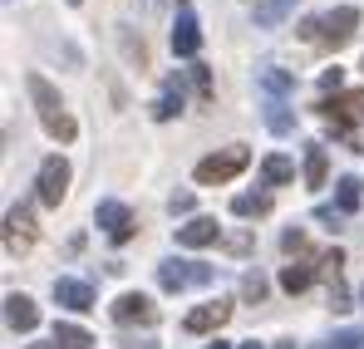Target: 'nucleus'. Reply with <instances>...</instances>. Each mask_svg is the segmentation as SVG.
Here are the masks:
<instances>
[{
    "instance_id": "nucleus-1",
    "label": "nucleus",
    "mask_w": 364,
    "mask_h": 349,
    "mask_svg": "<svg viewBox=\"0 0 364 349\" xmlns=\"http://www.w3.org/2000/svg\"><path fill=\"white\" fill-rule=\"evenodd\" d=\"M25 89H30V99H35V114H40V123H45V133L60 138V143H74L79 128H74V118L64 114V99L55 94V84H50L45 74H30Z\"/></svg>"
},
{
    "instance_id": "nucleus-2",
    "label": "nucleus",
    "mask_w": 364,
    "mask_h": 349,
    "mask_svg": "<svg viewBox=\"0 0 364 349\" xmlns=\"http://www.w3.org/2000/svg\"><path fill=\"white\" fill-rule=\"evenodd\" d=\"M355 30H360V10H355V5H340V10L310 15V20L301 25L305 40H320V45H330V50L350 45V40H355Z\"/></svg>"
},
{
    "instance_id": "nucleus-3",
    "label": "nucleus",
    "mask_w": 364,
    "mask_h": 349,
    "mask_svg": "<svg viewBox=\"0 0 364 349\" xmlns=\"http://www.w3.org/2000/svg\"><path fill=\"white\" fill-rule=\"evenodd\" d=\"M246 163H251V153H246V148H227V153H212V158H202V163H197V182H202V187L232 182V177L242 173Z\"/></svg>"
},
{
    "instance_id": "nucleus-4",
    "label": "nucleus",
    "mask_w": 364,
    "mask_h": 349,
    "mask_svg": "<svg viewBox=\"0 0 364 349\" xmlns=\"http://www.w3.org/2000/svg\"><path fill=\"white\" fill-rule=\"evenodd\" d=\"M212 281V266H202V261H163L158 266V286L163 291H187V286H207Z\"/></svg>"
},
{
    "instance_id": "nucleus-5",
    "label": "nucleus",
    "mask_w": 364,
    "mask_h": 349,
    "mask_svg": "<svg viewBox=\"0 0 364 349\" xmlns=\"http://www.w3.org/2000/svg\"><path fill=\"white\" fill-rule=\"evenodd\" d=\"M35 187H40V202H45V207H60L64 197H69V163H64L60 153H50V158L40 163Z\"/></svg>"
},
{
    "instance_id": "nucleus-6",
    "label": "nucleus",
    "mask_w": 364,
    "mask_h": 349,
    "mask_svg": "<svg viewBox=\"0 0 364 349\" xmlns=\"http://www.w3.org/2000/svg\"><path fill=\"white\" fill-rule=\"evenodd\" d=\"M202 50V25L192 15V5H178V20H173V55L178 59H192Z\"/></svg>"
},
{
    "instance_id": "nucleus-7",
    "label": "nucleus",
    "mask_w": 364,
    "mask_h": 349,
    "mask_svg": "<svg viewBox=\"0 0 364 349\" xmlns=\"http://www.w3.org/2000/svg\"><path fill=\"white\" fill-rule=\"evenodd\" d=\"M94 222L109 232V241H114V246H123V241L133 236V217H128V207H123V202H114V197L94 207Z\"/></svg>"
},
{
    "instance_id": "nucleus-8",
    "label": "nucleus",
    "mask_w": 364,
    "mask_h": 349,
    "mask_svg": "<svg viewBox=\"0 0 364 349\" xmlns=\"http://www.w3.org/2000/svg\"><path fill=\"white\" fill-rule=\"evenodd\" d=\"M114 320H119V325H153V320H158V305H153L148 295L128 291V295L114 300Z\"/></svg>"
},
{
    "instance_id": "nucleus-9",
    "label": "nucleus",
    "mask_w": 364,
    "mask_h": 349,
    "mask_svg": "<svg viewBox=\"0 0 364 349\" xmlns=\"http://www.w3.org/2000/svg\"><path fill=\"white\" fill-rule=\"evenodd\" d=\"M55 305L84 315V310H94V286H89V281H74V276H60V281H55Z\"/></svg>"
},
{
    "instance_id": "nucleus-10",
    "label": "nucleus",
    "mask_w": 364,
    "mask_h": 349,
    "mask_svg": "<svg viewBox=\"0 0 364 349\" xmlns=\"http://www.w3.org/2000/svg\"><path fill=\"white\" fill-rule=\"evenodd\" d=\"M232 320V305L227 300H212V305H197L182 325H187V335H212V330H222Z\"/></svg>"
},
{
    "instance_id": "nucleus-11",
    "label": "nucleus",
    "mask_w": 364,
    "mask_h": 349,
    "mask_svg": "<svg viewBox=\"0 0 364 349\" xmlns=\"http://www.w3.org/2000/svg\"><path fill=\"white\" fill-rule=\"evenodd\" d=\"M30 241H35L30 207H10V212H5V251H25Z\"/></svg>"
},
{
    "instance_id": "nucleus-12",
    "label": "nucleus",
    "mask_w": 364,
    "mask_h": 349,
    "mask_svg": "<svg viewBox=\"0 0 364 349\" xmlns=\"http://www.w3.org/2000/svg\"><path fill=\"white\" fill-rule=\"evenodd\" d=\"M5 325H10V330H20V335H30V330L40 325L35 300H30V295H5Z\"/></svg>"
},
{
    "instance_id": "nucleus-13",
    "label": "nucleus",
    "mask_w": 364,
    "mask_h": 349,
    "mask_svg": "<svg viewBox=\"0 0 364 349\" xmlns=\"http://www.w3.org/2000/svg\"><path fill=\"white\" fill-rule=\"evenodd\" d=\"M217 236H222L217 217H192L187 227H178V246H192V251H197V246H212Z\"/></svg>"
},
{
    "instance_id": "nucleus-14",
    "label": "nucleus",
    "mask_w": 364,
    "mask_h": 349,
    "mask_svg": "<svg viewBox=\"0 0 364 349\" xmlns=\"http://www.w3.org/2000/svg\"><path fill=\"white\" fill-rule=\"evenodd\" d=\"M291 10H296V0H256V5H251V15H256L261 30H276Z\"/></svg>"
},
{
    "instance_id": "nucleus-15",
    "label": "nucleus",
    "mask_w": 364,
    "mask_h": 349,
    "mask_svg": "<svg viewBox=\"0 0 364 349\" xmlns=\"http://www.w3.org/2000/svg\"><path fill=\"white\" fill-rule=\"evenodd\" d=\"M182 114V84H178V74L168 79V89L158 94V104H153V118L158 123H168V118H178Z\"/></svg>"
},
{
    "instance_id": "nucleus-16",
    "label": "nucleus",
    "mask_w": 364,
    "mask_h": 349,
    "mask_svg": "<svg viewBox=\"0 0 364 349\" xmlns=\"http://www.w3.org/2000/svg\"><path fill=\"white\" fill-rule=\"evenodd\" d=\"M261 177H266V187H281V182L296 177V163L286 153H271V158H261Z\"/></svg>"
},
{
    "instance_id": "nucleus-17",
    "label": "nucleus",
    "mask_w": 364,
    "mask_h": 349,
    "mask_svg": "<svg viewBox=\"0 0 364 349\" xmlns=\"http://www.w3.org/2000/svg\"><path fill=\"white\" fill-rule=\"evenodd\" d=\"M325 173H330V158H325L320 143H310V148H305V182H310V187H325Z\"/></svg>"
},
{
    "instance_id": "nucleus-18",
    "label": "nucleus",
    "mask_w": 364,
    "mask_h": 349,
    "mask_svg": "<svg viewBox=\"0 0 364 349\" xmlns=\"http://www.w3.org/2000/svg\"><path fill=\"white\" fill-rule=\"evenodd\" d=\"M310 281H315V266H305V261H291V266L281 271V286H286L291 295L310 291Z\"/></svg>"
},
{
    "instance_id": "nucleus-19",
    "label": "nucleus",
    "mask_w": 364,
    "mask_h": 349,
    "mask_svg": "<svg viewBox=\"0 0 364 349\" xmlns=\"http://www.w3.org/2000/svg\"><path fill=\"white\" fill-rule=\"evenodd\" d=\"M55 345H60V349H89V345H94V335L79 330V325H69V320H60V325H55Z\"/></svg>"
},
{
    "instance_id": "nucleus-20",
    "label": "nucleus",
    "mask_w": 364,
    "mask_h": 349,
    "mask_svg": "<svg viewBox=\"0 0 364 349\" xmlns=\"http://www.w3.org/2000/svg\"><path fill=\"white\" fill-rule=\"evenodd\" d=\"M232 212L237 217H266L271 212V197L266 192H242V197H232Z\"/></svg>"
},
{
    "instance_id": "nucleus-21",
    "label": "nucleus",
    "mask_w": 364,
    "mask_h": 349,
    "mask_svg": "<svg viewBox=\"0 0 364 349\" xmlns=\"http://www.w3.org/2000/svg\"><path fill=\"white\" fill-rule=\"evenodd\" d=\"M256 79H261V89H266L271 99H281V94H291V74H286V69H276V64H266V69H261Z\"/></svg>"
},
{
    "instance_id": "nucleus-22",
    "label": "nucleus",
    "mask_w": 364,
    "mask_h": 349,
    "mask_svg": "<svg viewBox=\"0 0 364 349\" xmlns=\"http://www.w3.org/2000/svg\"><path fill=\"white\" fill-rule=\"evenodd\" d=\"M266 123H271V133H296V118L286 114V99H266Z\"/></svg>"
},
{
    "instance_id": "nucleus-23",
    "label": "nucleus",
    "mask_w": 364,
    "mask_h": 349,
    "mask_svg": "<svg viewBox=\"0 0 364 349\" xmlns=\"http://www.w3.org/2000/svg\"><path fill=\"white\" fill-rule=\"evenodd\" d=\"M335 187H340V192H335V202H340V217H350V212L360 207V177H340Z\"/></svg>"
},
{
    "instance_id": "nucleus-24",
    "label": "nucleus",
    "mask_w": 364,
    "mask_h": 349,
    "mask_svg": "<svg viewBox=\"0 0 364 349\" xmlns=\"http://www.w3.org/2000/svg\"><path fill=\"white\" fill-rule=\"evenodd\" d=\"M242 295L261 305V300H266V276H261V271H246V276H242Z\"/></svg>"
},
{
    "instance_id": "nucleus-25",
    "label": "nucleus",
    "mask_w": 364,
    "mask_h": 349,
    "mask_svg": "<svg viewBox=\"0 0 364 349\" xmlns=\"http://www.w3.org/2000/svg\"><path fill=\"white\" fill-rule=\"evenodd\" d=\"M325 349H364V330H340Z\"/></svg>"
},
{
    "instance_id": "nucleus-26",
    "label": "nucleus",
    "mask_w": 364,
    "mask_h": 349,
    "mask_svg": "<svg viewBox=\"0 0 364 349\" xmlns=\"http://www.w3.org/2000/svg\"><path fill=\"white\" fill-rule=\"evenodd\" d=\"M192 79H197V94L212 99V69H207V64H192Z\"/></svg>"
},
{
    "instance_id": "nucleus-27",
    "label": "nucleus",
    "mask_w": 364,
    "mask_h": 349,
    "mask_svg": "<svg viewBox=\"0 0 364 349\" xmlns=\"http://www.w3.org/2000/svg\"><path fill=\"white\" fill-rule=\"evenodd\" d=\"M281 246H286L291 256H296V251H305V232H296V227H291V232L281 236Z\"/></svg>"
},
{
    "instance_id": "nucleus-28",
    "label": "nucleus",
    "mask_w": 364,
    "mask_h": 349,
    "mask_svg": "<svg viewBox=\"0 0 364 349\" xmlns=\"http://www.w3.org/2000/svg\"><path fill=\"white\" fill-rule=\"evenodd\" d=\"M168 212L178 217V212H192V192H173V202H168Z\"/></svg>"
},
{
    "instance_id": "nucleus-29",
    "label": "nucleus",
    "mask_w": 364,
    "mask_h": 349,
    "mask_svg": "<svg viewBox=\"0 0 364 349\" xmlns=\"http://www.w3.org/2000/svg\"><path fill=\"white\" fill-rule=\"evenodd\" d=\"M340 79H345L340 69H325V74H320V89H340Z\"/></svg>"
},
{
    "instance_id": "nucleus-30",
    "label": "nucleus",
    "mask_w": 364,
    "mask_h": 349,
    "mask_svg": "<svg viewBox=\"0 0 364 349\" xmlns=\"http://www.w3.org/2000/svg\"><path fill=\"white\" fill-rule=\"evenodd\" d=\"M207 349H232V345H227V340H212V345H207Z\"/></svg>"
},
{
    "instance_id": "nucleus-31",
    "label": "nucleus",
    "mask_w": 364,
    "mask_h": 349,
    "mask_svg": "<svg viewBox=\"0 0 364 349\" xmlns=\"http://www.w3.org/2000/svg\"><path fill=\"white\" fill-rule=\"evenodd\" d=\"M242 349H266V345H256V340H246V345Z\"/></svg>"
},
{
    "instance_id": "nucleus-32",
    "label": "nucleus",
    "mask_w": 364,
    "mask_h": 349,
    "mask_svg": "<svg viewBox=\"0 0 364 349\" xmlns=\"http://www.w3.org/2000/svg\"><path fill=\"white\" fill-rule=\"evenodd\" d=\"M30 349H60V345H55V340H50V345H30Z\"/></svg>"
},
{
    "instance_id": "nucleus-33",
    "label": "nucleus",
    "mask_w": 364,
    "mask_h": 349,
    "mask_svg": "<svg viewBox=\"0 0 364 349\" xmlns=\"http://www.w3.org/2000/svg\"><path fill=\"white\" fill-rule=\"evenodd\" d=\"M276 349H296V345H291V340H286V345H276Z\"/></svg>"
},
{
    "instance_id": "nucleus-34",
    "label": "nucleus",
    "mask_w": 364,
    "mask_h": 349,
    "mask_svg": "<svg viewBox=\"0 0 364 349\" xmlns=\"http://www.w3.org/2000/svg\"><path fill=\"white\" fill-rule=\"evenodd\" d=\"M360 305H364V286H360Z\"/></svg>"
},
{
    "instance_id": "nucleus-35",
    "label": "nucleus",
    "mask_w": 364,
    "mask_h": 349,
    "mask_svg": "<svg viewBox=\"0 0 364 349\" xmlns=\"http://www.w3.org/2000/svg\"><path fill=\"white\" fill-rule=\"evenodd\" d=\"M64 5H79V0H64Z\"/></svg>"
}]
</instances>
